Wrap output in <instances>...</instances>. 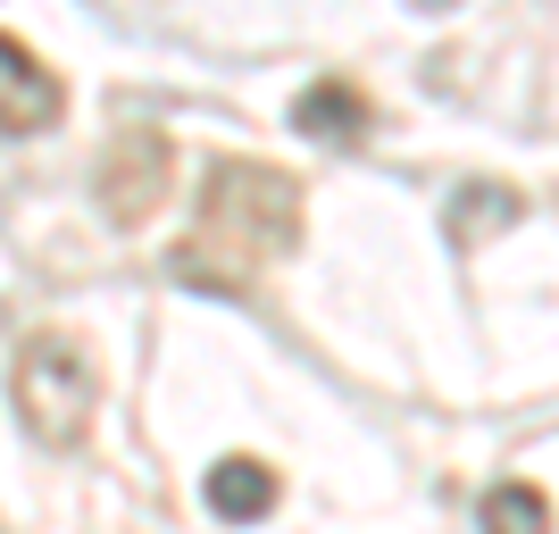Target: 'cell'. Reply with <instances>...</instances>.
<instances>
[{
  "label": "cell",
  "instance_id": "cell-7",
  "mask_svg": "<svg viewBox=\"0 0 559 534\" xmlns=\"http://www.w3.org/2000/svg\"><path fill=\"white\" fill-rule=\"evenodd\" d=\"M485 534H551V501L535 485H492L485 493Z\"/></svg>",
  "mask_w": 559,
  "mask_h": 534
},
{
  "label": "cell",
  "instance_id": "cell-6",
  "mask_svg": "<svg viewBox=\"0 0 559 534\" xmlns=\"http://www.w3.org/2000/svg\"><path fill=\"white\" fill-rule=\"evenodd\" d=\"M210 510L234 518V526H259V518L276 510V467H259V460H217V467H210Z\"/></svg>",
  "mask_w": 559,
  "mask_h": 534
},
{
  "label": "cell",
  "instance_id": "cell-9",
  "mask_svg": "<svg viewBox=\"0 0 559 534\" xmlns=\"http://www.w3.org/2000/svg\"><path fill=\"white\" fill-rule=\"evenodd\" d=\"M418 9H451V0H418Z\"/></svg>",
  "mask_w": 559,
  "mask_h": 534
},
{
  "label": "cell",
  "instance_id": "cell-3",
  "mask_svg": "<svg viewBox=\"0 0 559 534\" xmlns=\"http://www.w3.org/2000/svg\"><path fill=\"white\" fill-rule=\"evenodd\" d=\"M167 167H176V151H167V134H151V126H126V134L109 142V159H100V201H109L117 226H142V217L167 201Z\"/></svg>",
  "mask_w": 559,
  "mask_h": 534
},
{
  "label": "cell",
  "instance_id": "cell-8",
  "mask_svg": "<svg viewBox=\"0 0 559 534\" xmlns=\"http://www.w3.org/2000/svg\"><path fill=\"white\" fill-rule=\"evenodd\" d=\"M510 217H518V192L467 185V192H460V210H451V234H460V242H476L485 226H510Z\"/></svg>",
  "mask_w": 559,
  "mask_h": 534
},
{
  "label": "cell",
  "instance_id": "cell-5",
  "mask_svg": "<svg viewBox=\"0 0 559 534\" xmlns=\"http://www.w3.org/2000/svg\"><path fill=\"white\" fill-rule=\"evenodd\" d=\"M293 126H301V134H318V142H359V134L376 126V109H368V93H359V84L318 75V84L293 100Z\"/></svg>",
  "mask_w": 559,
  "mask_h": 534
},
{
  "label": "cell",
  "instance_id": "cell-4",
  "mask_svg": "<svg viewBox=\"0 0 559 534\" xmlns=\"http://www.w3.org/2000/svg\"><path fill=\"white\" fill-rule=\"evenodd\" d=\"M50 117H59V75H50L17 34H0V142L43 134Z\"/></svg>",
  "mask_w": 559,
  "mask_h": 534
},
{
  "label": "cell",
  "instance_id": "cell-1",
  "mask_svg": "<svg viewBox=\"0 0 559 534\" xmlns=\"http://www.w3.org/2000/svg\"><path fill=\"white\" fill-rule=\"evenodd\" d=\"M301 242V185L259 159H226L201 192V217L176 242V268L192 284H251L267 259Z\"/></svg>",
  "mask_w": 559,
  "mask_h": 534
},
{
  "label": "cell",
  "instance_id": "cell-2",
  "mask_svg": "<svg viewBox=\"0 0 559 534\" xmlns=\"http://www.w3.org/2000/svg\"><path fill=\"white\" fill-rule=\"evenodd\" d=\"M93 410H100V376H93V359H84V343L34 334V343L17 351V418H25V435L50 442V451H75L84 426H93Z\"/></svg>",
  "mask_w": 559,
  "mask_h": 534
}]
</instances>
